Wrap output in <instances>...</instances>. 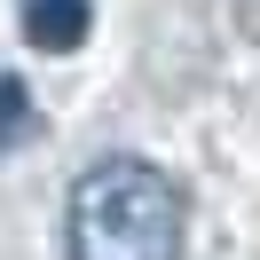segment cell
I'll list each match as a JSON object with an SVG mask.
<instances>
[{
	"mask_svg": "<svg viewBox=\"0 0 260 260\" xmlns=\"http://www.w3.org/2000/svg\"><path fill=\"white\" fill-rule=\"evenodd\" d=\"M24 134H40V111L24 95V79H0V150H16Z\"/></svg>",
	"mask_w": 260,
	"mask_h": 260,
	"instance_id": "3957f363",
	"label": "cell"
},
{
	"mask_svg": "<svg viewBox=\"0 0 260 260\" xmlns=\"http://www.w3.org/2000/svg\"><path fill=\"white\" fill-rule=\"evenodd\" d=\"M189 197L150 158H95L63 197V252L71 260H181Z\"/></svg>",
	"mask_w": 260,
	"mask_h": 260,
	"instance_id": "6da1fadb",
	"label": "cell"
},
{
	"mask_svg": "<svg viewBox=\"0 0 260 260\" xmlns=\"http://www.w3.org/2000/svg\"><path fill=\"white\" fill-rule=\"evenodd\" d=\"M95 32V0H24V40L40 55H71Z\"/></svg>",
	"mask_w": 260,
	"mask_h": 260,
	"instance_id": "7a4b0ae2",
	"label": "cell"
}]
</instances>
